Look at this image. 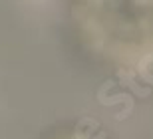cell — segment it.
Returning <instances> with one entry per match:
<instances>
[{
    "mask_svg": "<svg viewBox=\"0 0 153 139\" xmlns=\"http://www.w3.org/2000/svg\"><path fill=\"white\" fill-rule=\"evenodd\" d=\"M79 48L105 66L131 70L153 58V0H64Z\"/></svg>",
    "mask_w": 153,
    "mask_h": 139,
    "instance_id": "1",
    "label": "cell"
}]
</instances>
